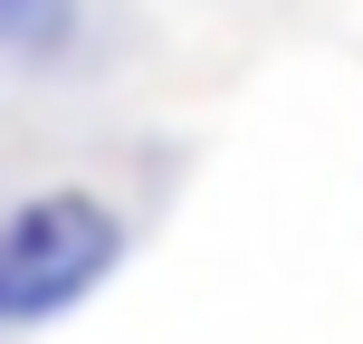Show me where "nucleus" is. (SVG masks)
Masks as SVG:
<instances>
[{
    "label": "nucleus",
    "mask_w": 363,
    "mask_h": 344,
    "mask_svg": "<svg viewBox=\"0 0 363 344\" xmlns=\"http://www.w3.org/2000/svg\"><path fill=\"white\" fill-rule=\"evenodd\" d=\"M125 230L96 192H38L0 211V326H48L115 268Z\"/></svg>",
    "instance_id": "obj_1"
}]
</instances>
